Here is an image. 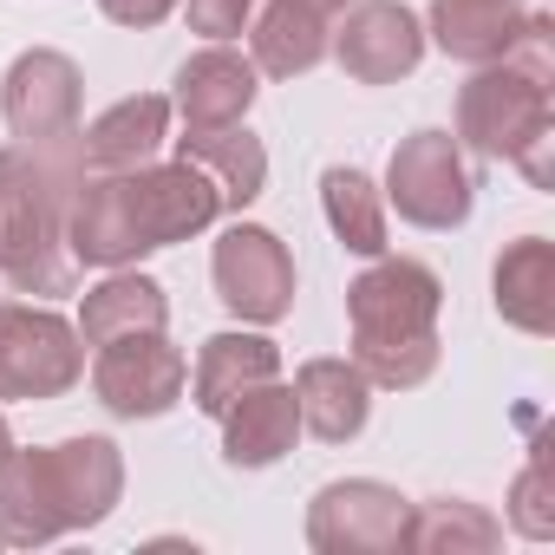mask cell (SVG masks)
Returning a JSON list of instances; mask_svg holds the SVG:
<instances>
[{"label":"cell","instance_id":"obj_1","mask_svg":"<svg viewBox=\"0 0 555 555\" xmlns=\"http://www.w3.org/2000/svg\"><path fill=\"white\" fill-rule=\"evenodd\" d=\"M438 314H444V282L412 261V255H373L366 274L347 282V340H353V366L386 386V392H412L438 373L444 340H438Z\"/></svg>","mask_w":555,"mask_h":555},{"label":"cell","instance_id":"obj_2","mask_svg":"<svg viewBox=\"0 0 555 555\" xmlns=\"http://www.w3.org/2000/svg\"><path fill=\"white\" fill-rule=\"evenodd\" d=\"M464 151L490 164H516L535 190H548V144H555V105H548V14L522 21V40L477 66L457 86V131Z\"/></svg>","mask_w":555,"mask_h":555},{"label":"cell","instance_id":"obj_3","mask_svg":"<svg viewBox=\"0 0 555 555\" xmlns=\"http://www.w3.org/2000/svg\"><path fill=\"white\" fill-rule=\"evenodd\" d=\"M79 183L73 138L0 144V274L21 295H73L79 268L66 255V196Z\"/></svg>","mask_w":555,"mask_h":555},{"label":"cell","instance_id":"obj_4","mask_svg":"<svg viewBox=\"0 0 555 555\" xmlns=\"http://www.w3.org/2000/svg\"><path fill=\"white\" fill-rule=\"evenodd\" d=\"M86 340L40 301H0V405H47L86 379Z\"/></svg>","mask_w":555,"mask_h":555},{"label":"cell","instance_id":"obj_5","mask_svg":"<svg viewBox=\"0 0 555 555\" xmlns=\"http://www.w3.org/2000/svg\"><path fill=\"white\" fill-rule=\"evenodd\" d=\"M379 190H386V209H399V222L412 229H464L477 209V177H470L464 144L431 125L399 138Z\"/></svg>","mask_w":555,"mask_h":555},{"label":"cell","instance_id":"obj_6","mask_svg":"<svg viewBox=\"0 0 555 555\" xmlns=\"http://www.w3.org/2000/svg\"><path fill=\"white\" fill-rule=\"evenodd\" d=\"M209 274H216V301L242 327H274L295 314V255L261 222H229L216 235Z\"/></svg>","mask_w":555,"mask_h":555},{"label":"cell","instance_id":"obj_7","mask_svg":"<svg viewBox=\"0 0 555 555\" xmlns=\"http://www.w3.org/2000/svg\"><path fill=\"white\" fill-rule=\"evenodd\" d=\"M412 529V496L379 477H334L308 503V548L314 555H399Z\"/></svg>","mask_w":555,"mask_h":555},{"label":"cell","instance_id":"obj_8","mask_svg":"<svg viewBox=\"0 0 555 555\" xmlns=\"http://www.w3.org/2000/svg\"><path fill=\"white\" fill-rule=\"evenodd\" d=\"M79 105H86V73L73 53L60 47H27L8 79H0V118H8L14 144H60L79 131Z\"/></svg>","mask_w":555,"mask_h":555},{"label":"cell","instance_id":"obj_9","mask_svg":"<svg viewBox=\"0 0 555 555\" xmlns=\"http://www.w3.org/2000/svg\"><path fill=\"white\" fill-rule=\"evenodd\" d=\"M190 386V360L170 347V334H125L92 347V392L112 418H164Z\"/></svg>","mask_w":555,"mask_h":555},{"label":"cell","instance_id":"obj_10","mask_svg":"<svg viewBox=\"0 0 555 555\" xmlns=\"http://www.w3.org/2000/svg\"><path fill=\"white\" fill-rule=\"evenodd\" d=\"M327 53L353 86H399L425 60V21L405 0H353V8H340Z\"/></svg>","mask_w":555,"mask_h":555},{"label":"cell","instance_id":"obj_11","mask_svg":"<svg viewBox=\"0 0 555 555\" xmlns=\"http://www.w3.org/2000/svg\"><path fill=\"white\" fill-rule=\"evenodd\" d=\"M125 209H131L144 248H170V242H190V235L216 229L222 190H216L190 157H170V164L151 157V164L125 170Z\"/></svg>","mask_w":555,"mask_h":555},{"label":"cell","instance_id":"obj_12","mask_svg":"<svg viewBox=\"0 0 555 555\" xmlns=\"http://www.w3.org/2000/svg\"><path fill=\"white\" fill-rule=\"evenodd\" d=\"M40 451H47V483H53L66 535L99 529L118 509V496H125V451L112 438H99V431L60 438V444H40Z\"/></svg>","mask_w":555,"mask_h":555},{"label":"cell","instance_id":"obj_13","mask_svg":"<svg viewBox=\"0 0 555 555\" xmlns=\"http://www.w3.org/2000/svg\"><path fill=\"white\" fill-rule=\"evenodd\" d=\"M261 92V73L248 53H235L229 40H209L203 53H190L177 66V92L170 112L183 118V131H216V125H242L248 105Z\"/></svg>","mask_w":555,"mask_h":555},{"label":"cell","instance_id":"obj_14","mask_svg":"<svg viewBox=\"0 0 555 555\" xmlns=\"http://www.w3.org/2000/svg\"><path fill=\"white\" fill-rule=\"evenodd\" d=\"M170 99L164 92H131L118 105H105L92 125L73 131V151H79V170H138L151 164L164 144H170Z\"/></svg>","mask_w":555,"mask_h":555},{"label":"cell","instance_id":"obj_15","mask_svg":"<svg viewBox=\"0 0 555 555\" xmlns=\"http://www.w3.org/2000/svg\"><path fill=\"white\" fill-rule=\"evenodd\" d=\"M301 444V405L288 379H261L222 412V457L235 470H268Z\"/></svg>","mask_w":555,"mask_h":555},{"label":"cell","instance_id":"obj_16","mask_svg":"<svg viewBox=\"0 0 555 555\" xmlns=\"http://www.w3.org/2000/svg\"><path fill=\"white\" fill-rule=\"evenodd\" d=\"M261 379H282V347H274L268 334H255V327H229V334H209V340H203V353H196L183 392L196 399V412L222 418L229 399H242V392L261 386Z\"/></svg>","mask_w":555,"mask_h":555},{"label":"cell","instance_id":"obj_17","mask_svg":"<svg viewBox=\"0 0 555 555\" xmlns=\"http://www.w3.org/2000/svg\"><path fill=\"white\" fill-rule=\"evenodd\" d=\"M490 301L503 314V327L548 340L555 334V242L548 235H522L496 255L490 268Z\"/></svg>","mask_w":555,"mask_h":555},{"label":"cell","instance_id":"obj_18","mask_svg":"<svg viewBox=\"0 0 555 555\" xmlns=\"http://www.w3.org/2000/svg\"><path fill=\"white\" fill-rule=\"evenodd\" d=\"M522 21H529L522 0H431L425 47H438L457 66H490L522 40Z\"/></svg>","mask_w":555,"mask_h":555},{"label":"cell","instance_id":"obj_19","mask_svg":"<svg viewBox=\"0 0 555 555\" xmlns=\"http://www.w3.org/2000/svg\"><path fill=\"white\" fill-rule=\"evenodd\" d=\"M373 379L353 360H308L295 373V405H301V431H314L321 444H353L373 418Z\"/></svg>","mask_w":555,"mask_h":555},{"label":"cell","instance_id":"obj_20","mask_svg":"<svg viewBox=\"0 0 555 555\" xmlns=\"http://www.w3.org/2000/svg\"><path fill=\"white\" fill-rule=\"evenodd\" d=\"M73 327L86 347L125 340V334H157V327H170V295H164V282H151L138 268H105V282H92L79 295Z\"/></svg>","mask_w":555,"mask_h":555},{"label":"cell","instance_id":"obj_21","mask_svg":"<svg viewBox=\"0 0 555 555\" xmlns=\"http://www.w3.org/2000/svg\"><path fill=\"white\" fill-rule=\"evenodd\" d=\"M327 40H334L327 14L301 8V0H268V8L248 21V60L268 79H308L327 60Z\"/></svg>","mask_w":555,"mask_h":555},{"label":"cell","instance_id":"obj_22","mask_svg":"<svg viewBox=\"0 0 555 555\" xmlns=\"http://www.w3.org/2000/svg\"><path fill=\"white\" fill-rule=\"evenodd\" d=\"M66 522H60V503H53V483H47V451H8L0 457V542L8 548H47L60 542Z\"/></svg>","mask_w":555,"mask_h":555},{"label":"cell","instance_id":"obj_23","mask_svg":"<svg viewBox=\"0 0 555 555\" xmlns=\"http://www.w3.org/2000/svg\"><path fill=\"white\" fill-rule=\"evenodd\" d=\"M177 157H190L216 190H222V209H248L261 190H268V144L248 131V125H216V131H183L170 138Z\"/></svg>","mask_w":555,"mask_h":555},{"label":"cell","instance_id":"obj_24","mask_svg":"<svg viewBox=\"0 0 555 555\" xmlns=\"http://www.w3.org/2000/svg\"><path fill=\"white\" fill-rule=\"evenodd\" d=\"M321 209H327V229L347 255L373 261L392 248V229H386V190L360 170V164H334L321 170Z\"/></svg>","mask_w":555,"mask_h":555},{"label":"cell","instance_id":"obj_25","mask_svg":"<svg viewBox=\"0 0 555 555\" xmlns=\"http://www.w3.org/2000/svg\"><path fill=\"white\" fill-rule=\"evenodd\" d=\"M503 542V522L470 503V496H438V503H412V529L405 548L418 555H490Z\"/></svg>","mask_w":555,"mask_h":555},{"label":"cell","instance_id":"obj_26","mask_svg":"<svg viewBox=\"0 0 555 555\" xmlns=\"http://www.w3.org/2000/svg\"><path fill=\"white\" fill-rule=\"evenodd\" d=\"M503 522H509L522 542H555V490H548V457H529V464H522V477L509 483Z\"/></svg>","mask_w":555,"mask_h":555},{"label":"cell","instance_id":"obj_27","mask_svg":"<svg viewBox=\"0 0 555 555\" xmlns=\"http://www.w3.org/2000/svg\"><path fill=\"white\" fill-rule=\"evenodd\" d=\"M183 14H190V34L203 40H242L255 21V0H183Z\"/></svg>","mask_w":555,"mask_h":555},{"label":"cell","instance_id":"obj_28","mask_svg":"<svg viewBox=\"0 0 555 555\" xmlns=\"http://www.w3.org/2000/svg\"><path fill=\"white\" fill-rule=\"evenodd\" d=\"M177 8H183V0H99V14H105V21H118V27H131V34L164 27Z\"/></svg>","mask_w":555,"mask_h":555},{"label":"cell","instance_id":"obj_29","mask_svg":"<svg viewBox=\"0 0 555 555\" xmlns=\"http://www.w3.org/2000/svg\"><path fill=\"white\" fill-rule=\"evenodd\" d=\"M301 8H314V14H340V8H353V0H301Z\"/></svg>","mask_w":555,"mask_h":555},{"label":"cell","instance_id":"obj_30","mask_svg":"<svg viewBox=\"0 0 555 555\" xmlns=\"http://www.w3.org/2000/svg\"><path fill=\"white\" fill-rule=\"evenodd\" d=\"M14 451V425H8V412H0V457Z\"/></svg>","mask_w":555,"mask_h":555}]
</instances>
